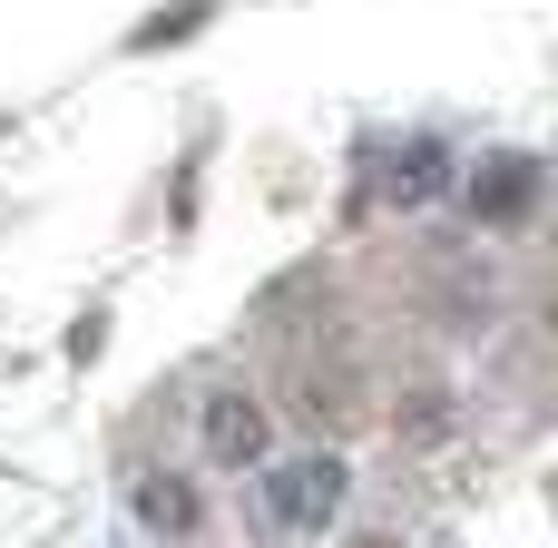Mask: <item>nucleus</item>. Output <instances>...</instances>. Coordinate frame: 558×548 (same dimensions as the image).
Here are the masks:
<instances>
[{
  "mask_svg": "<svg viewBox=\"0 0 558 548\" xmlns=\"http://www.w3.org/2000/svg\"><path fill=\"white\" fill-rule=\"evenodd\" d=\"M333 510H343V461L333 451H304V461L265 471V520L275 529H324Z\"/></svg>",
  "mask_w": 558,
  "mask_h": 548,
  "instance_id": "1",
  "label": "nucleus"
},
{
  "mask_svg": "<svg viewBox=\"0 0 558 548\" xmlns=\"http://www.w3.org/2000/svg\"><path fill=\"white\" fill-rule=\"evenodd\" d=\"M196 441H206V461H226V471H255L265 461V402L245 392V382H216L206 402H196Z\"/></svg>",
  "mask_w": 558,
  "mask_h": 548,
  "instance_id": "2",
  "label": "nucleus"
},
{
  "mask_svg": "<svg viewBox=\"0 0 558 548\" xmlns=\"http://www.w3.org/2000/svg\"><path fill=\"white\" fill-rule=\"evenodd\" d=\"M137 520L167 529V539H186V529H196V490H186L177 471H137Z\"/></svg>",
  "mask_w": 558,
  "mask_h": 548,
  "instance_id": "3",
  "label": "nucleus"
},
{
  "mask_svg": "<svg viewBox=\"0 0 558 548\" xmlns=\"http://www.w3.org/2000/svg\"><path fill=\"white\" fill-rule=\"evenodd\" d=\"M530 186H539V167H520V157H500V167H490V176L471 186V196H481L471 216H490V226H520V216H530Z\"/></svg>",
  "mask_w": 558,
  "mask_h": 548,
  "instance_id": "4",
  "label": "nucleus"
},
{
  "mask_svg": "<svg viewBox=\"0 0 558 548\" xmlns=\"http://www.w3.org/2000/svg\"><path fill=\"white\" fill-rule=\"evenodd\" d=\"M343 548H402V539H383V529H363V539H343Z\"/></svg>",
  "mask_w": 558,
  "mask_h": 548,
  "instance_id": "5",
  "label": "nucleus"
}]
</instances>
